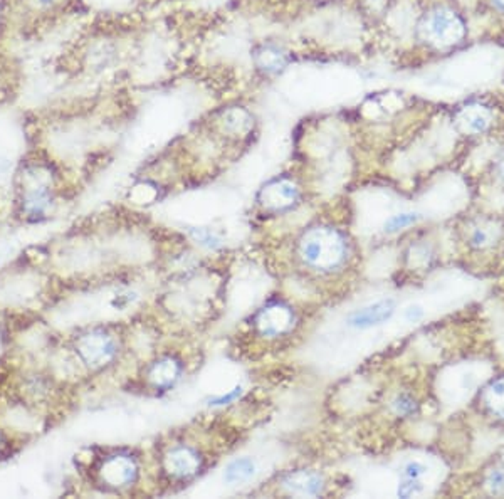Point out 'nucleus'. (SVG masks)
Returning a JSON list of instances; mask_svg holds the SVG:
<instances>
[{"label": "nucleus", "instance_id": "f257e3e1", "mask_svg": "<svg viewBox=\"0 0 504 499\" xmlns=\"http://www.w3.org/2000/svg\"><path fill=\"white\" fill-rule=\"evenodd\" d=\"M301 256L316 269H333L345 256V242L333 229H311L301 242Z\"/></svg>", "mask_w": 504, "mask_h": 499}, {"label": "nucleus", "instance_id": "f03ea898", "mask_svg": "<svg viewBox=\"0 0 504 499\" xmlns=\"http://www.w3.org/2000/svg\"><path fill=\"white\" fill-rule=\"evenodd\" d=\"M466 34V25L454 10L440 7L429 14L425 21L427 40L437 47H449L461 42Z\"/></svg>", "mask_w": 504, "mask_h": 499}, {"label": "nucleus", "instance_id": "7ed1b4c3", "mask_svg": "<svg viewBox=\"0 0 504 499\" xmlns=\"http://www.w3.org/2000/svg\"><path fill=\"white\" fill-rule=\"evenodd\" d=\"M393 313H395V301L393 299H380V301L371 303L365 308L349 314L348 324L356 330H369V328L378 327V324L388 321Z\"/></svg>", "mask_w": 504, "mask_h": 499}, {"label": "nucleus", "instance_id": "20e7f679", "mask_svg": "<svg viewBox=\"0 0 504 499\" xmlns=\"http://www.w3.org/2000/svg\"><path fill=\"white\" fill-rule=\"evenodd\" d=\"M115 342L103 333H93V335L84 336L79 343L81 357L94 367L111 360L115 357Z\"/></svg>", "mask_w": 504, "mask_h": 499}, {"label": "nucleus", "instance_id": "39448f33", "mask_svg": "<svg viewBox=\"0 0 504 499\" xmlns=\"http://www.w3.org/2000/svg\"><path fill=\"white\" fill-rule=\"evenodd\" d=\"M291 321H293V314L289 311L286 306L281 305H274L269 306V308L264 309L263 313L259 314V320H257V324H259L261 331L264 335H279V333H284L291 327Z\"/></svg>", "mask_w": 504, "mask_h": 499}, {"label": "nucleus", "instance_id": "423d86ee", "mask_svg": "<svg viewBox=\"0 0 504 499\" xmlns=\"http://www.w3.org/2000/svg\"><path fill=\"white\" fill-rule=\"evenodd\" d=\"M284 487L300 496H318L323 489V479L313 471H294L284 478Z\"/></svg>", "mask_w": 504, "mask_h": 499}, {"label": "nucleus", "instance_id": "0eeeda50", "mask_svg": "<svg viewBox=\"0 0 504 499\" xmlns=\"http://www.w3.org/2000/svg\"><path fill=\"white\" fill-rule=\"evenodd\" d=\"M168 465H170L172 472L175 476H178V478H189V476L197 472L200 461H198L197 452L190 449V447H176V449L170 452Z\"/></svg>", "mask_w": 504, "mask_h": 499}, {"label": "nucleus", "instance_id": "6e6552de", "mask_svg": "<svg viewBox=\"0 0 504 499\" xmlns=\"http://www.w3.org/2000/svg\"><path fill=\"white\" fill-rule=\"evenodd\" d=\"M297 197V190L289 182H276L264 190V203L274 209H286L291 207Z\"/></svg>", "mask_w": 504, "mask_h": 499}, {"label": "nucleus", "instance_id": "1a4fd4ad", "mask_svg": "<svg viewBox=\"0 0 504 499\" xmlns=\"http://www.w3.org/2000/svg\"><path fill=\"white\" fill-rule=\"evenodd\" d=\"M257 471V465L251 457H237L233 462H229L224 471V481L227 484H241L248 483L254 478Z\"/></svg>", "mask_w": 504, "mask_h": 499}, {"label": "nucleus", "instance_id": "9d476101", "mask_svg": "<svg viewBox=\"0 0 504 499\" xmlns=\"http://www.w3.org/2000/svg\"><path fill=\"white\" fill-rule=\"evenodd\" d=\"M106 479L111 481L113 484H124L128 481L133 479L135 476V465L130 461L124 459V457H118L108 462L105 469Z\"/></svg>", "mask_w": 504, "mask_h": 499}, {"label": "nucleus", "instance_id": "9b49d317", "mask_svg": "<svg viewBox=\"0 0 504 499\" xmlns=\"http://www.w3.org/2000/svg\"><path fill=\"white\" fill-rule=\"evenodd\" d=\"M178 375H180L178 365L172 360L160 361V363H157L152 370L153 382L160 387H170L172 383L178 379Z\"/></svg>", "mask_w": 504, "mask_h": 499}, {"label": "nucleus", "instance_id": "f8f14e48", "mask_svg": "<svg viewBox=\"0 0 504 499\" xmlns=\"http://www.w3.org/2000/svg\"><path fill=\"white\" fill-rule=\"evenodd\" d=\"M47 205H49V192L44 187L31 192V194L27 195V201H25V209L31 214L44 212V209H46Z\"/></svg>", "mask_w": 504, "mask_h": 499}, {"label": "nucleus", "instance_id": "ddd939ff", "mask_svg": "<svg viewBox=\"0 0 504 499\" xmlns=\"http://www.w3.org/2000/svg\"><path fill=\"white\" fill-rule=\"evenodd\" d=\"M466 121H467V127H469L473 131H483V129L488 127L489 123V116L484 110H481L479 106H470L466 111Z\"/></svg>", "mask_w": 504, "mask_h": 499}, {"label": "nucleus", "instance_id": "4468645a", "mask_svg": "<svg viewBox=\"0 0 504 499\" xmlns=\"http://www.w3.org/2000/svg\"><path fill=\"white\" fill-rule=\"evenodd\" d=\"M419 220V216L414 212H406V214H397L392 216L390 219L385 222V231L387 232H399L402 229L408 227V225L415 224Z\"/></svg>", "mask_w": 504, "mask_h": 499}, {"label": "nucleus", "instance_id": "2eb2a0df", "mask_svg": "<svg viewBox=\"0 0 504 499\" xmlns=\"http://www.w3.org/2000/svg\"><path fill=\"white\" fill-rule=\"evenodd\" d=\"M190 234H192V238L197 240L198 244L209 247V249H217V247H220V239L217 238L215 234H212L211 231H205V229H192Z\"/></svg>", "mask_w": 504, "mask_h": 499}, {"label": "nucleus", "instance_id": "dca6fc26", "mask_svg": "<svg viewBox=\"0 0 504 499\" xmlns=\"http://www.w3.org/2000/svg\"><path fill=\"white\" fill-rule=\"evenodd\" d=\"M491 405L494 407L498 412L504 413V382H499L496 383L494 387L491 388Z\"/></svg>", "mask_w": 504, "mask_h": 499}, {"label": "nucleus", "instance_id": "f3484780", "mask_svg": "<svg viewBox=\"0 0 504 499\" xmlns=\"http://www.w3.org/2000/svg\"><path fill=\"white\" fill-rule=\"evenodd\" d=\"M393 407H395L397 412L403 413V415H407V413H412L415 409H417L414 398L408 397V395H400V397L395 400V404H393Z\"/></svg>", "mask_w": 504, "mask_h": 499}, {"label": "nucleus", "instance_id": "a211bd4d", "mask_svg": "<svg viewBox=\"0 0 504 499\" xmlns=\"http://www.w3.org/2000/svg\"><path fill=\"white\" fill-rule=\"evenodd\" d=\"M421 491H422V486L417 483V479H408L407 483L400 484L399 496L400 498H410V496H414V494L421 493Z\"/></svg>", "mask_w": 504, "mask_h": 499}, {"label": "nucleus", "instance_id": "6ab92c4d", "mask_svg": "<svg viewBox=\"0 0 504 499\" xmlns=\"http://www.w3.org/2000/svg\"><path fill=\"white\" fill-rule=\"evenodd\" d=\"M241 394H242V387H235L230 392H227V394H222V395H219V397L211 398V405H227V404H230V402H234Z\"/></svg>", "mask_w": 504, "mask_h": 499}, {"label": "nucleus", "instance_id": "aec40b11", "mask_svg": "<svg viewBox=\"0 0 504 499\" xmlns=\"http://www.w3.org/2000/svg\"><path fill=\"white\" fill-rule=\"evenodd\" d=\"M424 472H425V465L421 464V462H417V461L408 462V464L406 465V469H403V476H406L407 479H419L422 474H424Z\"/></svg>", "mask_w": 504, "mask_h": 499}, {"label": "nucleus", "instance_id": "412c9836", "mask_svg": "<svg viewBox=\"0 0 504 499\" xmlns=\"http://www.w3.org/2000/svg\"><path fill=\"white\" fill-rule=\"evenodd\" d=\"M403 316H406V320L410 321V323H417L419 320L424 318V309H422V306H419V305H412L406 309Z\"/></svg>", "mask_w": 504, "mask_h": 499}, {"label": "nucleus", "instance_id": "4be33fe9", "mask_svg": "<svg viewBox=\"0 0 504 499\" xmlns=\"http://www.w3.org/2000/svg\"><path fill=\"white\" fill-rule=\"evenodd\" d=\"M470 240H473L476 246H483V244L488 242L489 238H488V234H486V232L483 231V229H477V231L473 234V238H470Z\"/></svg>", "mask_w": 504, "mask_h": 499}, {"label": "nucleus", "instance_id": "5701e85b", "mask_svg": "<svg viewBox=\"0 0 504 499\" xmlns=\"http://www.w3.org/2000/svg\"><path fill=\"white\" fill-rule=\"evenodd\" d=\"M494 2H496V3H498V7H499V9H503V10H504V0H494Z\"/></svg>", "mask_w": 504, "mask_h": 499}, {"label": "nucleus", "instance_id": "b1692460", "mask_svg": "<svg viewBox=\"0 0 504 499\" xmlns=\"http://www.w3.org/2000/svg\"><path fill=\"white\" fill-rule=\"evenodd\" d=\"M0 76H2V73H0Z\"/></svg>", "mask_w": 504, "mask_h": 499}]
</instances>
